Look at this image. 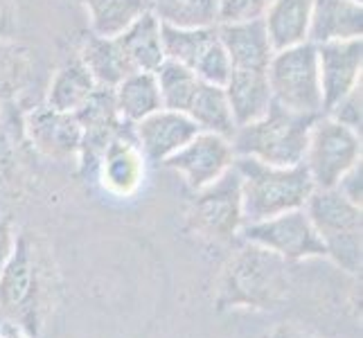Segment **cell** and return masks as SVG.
<instances>
[{
	"label": "cell",
	"instance_id": "1",
	"mask_svg": "<svg viewBox=\"0 0 363 338\" xmlns=\"http://www.w3.org/2000/svg\"><path fill=\"white\" fill-rule=\"evenodd\" d=\"M52 300V259L32 230L16 235L14 250L0 271V316L25 336L39 338Z\"/></svg>",
	"mask_w": 363,
	"mask_h": 338
},
{
	"label": "cell",
	"instance_id": "2",
	"mask_svg": "<svg viewBox=\"0 0 363 338\" xmlns=\"http://www.w3.org/2000/svg\"><path fill=\"white\" fill-rule=\"evenodd\" d=\"M289 291V261L257 244L244 242L223 264L215 284V307L273 309Z\"/></svg>",
	"mask_w": 363,
	"mask_h": 338
},
{
	"label": "cell",
	"instance_id": "3",
	"mask_svg": "<svg viewBox=\"0 0 363 338\" xmlns=\"http://www.w3.org/2000/svg\"><path fill=\"white\" fill-rule=\"evenodd\" d=\"M233 167L242 183L244 225L305 208L309 194L316 190L303 162L294 167H278L248 156H235Z\"/></svg>",
	"mask_w": 363,
	"mask_h": 338
},
{
	"label": "cell",
	"instance_id": "4",
	"mask_svg": "<svg viewBox=\"0 0 363 338\" xmlns=\"http://www.w3.org/2000/svg\"><path fill=\"white\" fill-rule=\"evenodd\" d=\"M316 118L271 106L264 118L237 127L230 137L235 156H248L267 165L294 167L305 160L309 129Z\"/></svg>",
	"mask_w": 363,
	"mask_h": 338
},
{
	"label": "cell",
	"instance_id": "5",
	"mask_svg": "<svg viewBox=\"0 0 363 338\" xmlns=\"http://www.w3.org/2000/svg\"><path fill=\"white\" fill-rule=\"evenodd\" d=\"M305 212L325 246V257L350 275H359L363 266V215L334 190H316L309 194Z\"/></svg>",
	"mask_w": 363,
	"mask_h": 338
},
{
	"label": "cell",
	"instance_id": "6",
	"mask_svg": "<svg viewBox=\"0 0 363 338\" xmlns=\"http://www.w3.org/2000/svg\"><path fill=\"white\" fill-rule=\"evenodd\" d=\"M267 79L273 104L298 116H323V93L318 77V57L314 43H300L294 47L275 50Z\"/></svg>",
	"mask_w": 363,
	"mask_h": 338
},
{
	"label": "cell",
	"instance_id": "7",
	"mask_svg": "<svg viewBox=\"0 0 363 338\" xmlns=\"http://www.w3.org/2000/svg\"><path fill=\"white\" fill-rule=\"evenodd\" d=\"M185 225L192 235L212 244H230L244 228L242 183L230 167L221 179L196 190L185 210Z\"/></svg>",
	"mask_w": 363,
	"mask_h": 338
},
{
	"label": "cell",
	"instance_id": "8",
	"mask_svg": "<svg viewBox=\"0 0 363 338\" xmlns=\"http://www.w3.org/2000/svg\"><path fill=\"white\" fill-rule=\"evenodd\" d=\"M361 133L343 127L323 113L309 129L303 165L307 167L314 187L332 190L350 167L361 162Z\"/></svg>",
	"mask_w": 363,
	"mask_h": 338
},
{
	"label": "cell",
	"instance_id": "9",
	"mask_svg": "<svg viewBox=\"0 0 363 338\" xmlns=\"http://www.w3.org/2000/svg\"><path fill=\"white\" fill-rule=\"evenodd\" d=\"M240 237L244 242L257 244L280 255L289 264L300 259L325 257V246L316 228L311 225L305 208L282 212V215L264 221L246 223Z\"/></svg>",
	"mask_w": 363,
	"mask_h": 338
},
{
	"label": "cell",
	"instance_id": "10",
	"mask_svg": "<svg viewBox=\"0 0 363 338\" xmlns=\"http://www.w3.org/2000/svg\"><path fill=\"white\" fill-rule=\"evenodd\" d=\"M162 47L165 59L192 70L201 81L223 86L230 77L233 66L223 50L217 28L181 30L162 25Z\"/></svg>",
	"mask_w": 363,
	"mask_h": 338
},
{
	"label": "cell",
	"instance_id": "11",
	"mask_svg": "<svg viewBox=\"0 0 363 338\" xmlns=\"http://www.w3.org/2000/svg\"><path fill=\"white\" fill-rule=\"evenodd\" d=\"M235 162V152L228 137L199 131L190 142L162 165L177 171L192 192L221 179Z\"/></svg>",
	"mask_w": 363,
	"mask_h": 338
},
{
	"label": "cell",
	"instance_id": "12",
	"mask_svg": "<svg viewBox=\"0 0 363 338\" xmlns=\"http://www.w3.org/2000/svg\"><path fill=\"white\" fill-rule=\"evenodd\" d=\"M147 158L135 142L133 127H127L111 140L95 165V179L102 190L116 198L133 196L145 181Z\"/></svg>",
	"mask_w": 363,
	"mask_h": 338
},
{
	"label": "cell",
	"instance_id": "13",
	"mask_svg": "<svg viewBox=\"0 0 363 338\" xmlns=\"http://www.w3.org/2000/svg\"><path fill=\"white\" fill-rule=\"evenodd\" d=\"M74 118L82 129V145L77 154L79 167L84 174H93L104 147L131 124H124L118 116L113 89H99V86L89 97V102L74 113Z\"/></svg>",
	"mask_w": 363,
	"mask_h": 338
},
{
	"label": "cell",
	"instance_id": "14",
	"mask_svg": "<svg viewBox=\"0 0 363 338\" xmlns=\"http://www.w3.org/2000/svg\"><path fill=\"white\" fill-rule=\"evenodd\" d=\"M23 131L39 154L52 160L77 158L82 145V129L74 113L50 108L48 104L34 106L23 120Z\"/></svg>",
	"mask_w": 363,
	"mask_h": 338
},
{
	"label": "cell",
	"instance_id": "15",
	"mask_svg": "<svg viewBox=\"0 0 363 338\" xmlns=\"http://www.w3.org/2000/svg\"><path fill=\"white\" fill-rule=\"evenodd\" d=\"M318 77L323 93V113L341 97L361 86L363 70V39H347L316 45Z\"/></svg>",
	"mask_w": 363,
	"mask_h": 338
},
{
	"label": "cell",
	"instance_id": "16",
	"mask_svg": "<svg viewBox=\"0 0 363 338\" xmlns=\"http://www.w3.org/2000/svg\"><path fill=\"white\" fill-rule=\"evenodd\" d=\"M199 133L196 124L181 111L160 108L133 124L135 142L149 162H165Z\"/></svg>",
	"mask_w": 363,
	"mask_h": 338
},
{
	"label": "cell",
	"instance_id": "17",
	"mask_svg": "<svg viewBox=\"0 0 363 338\" xmlns=\"http://www.w3.org/2000/svg\"><path fill=\"white\" fill-rule=\"evenodd\" d=\"M219 41L226 50L233 70H267L273 57V45L262 18L242 23H219Z\"/></svg>",
	"mask_w": 363,
	"mask_h": 338
},
{
	"label": "cell",
	"instance_id": "18",
	"mask_svg": "<svg viewBox=\"0 0 363 338\" xmlns=\"http://www.w3.org/2000/svg\"><path fill=\"white\" fill-rule=\"evenodd\" d=\"M363 5L359 0H314L309 25V43L323 45L334 41L361 39Z\"/></svg>",
	"mask_w": 363,
	"mask_h": 338
},
{
	"label": "cell",
	"instance_id": "19",
	"mask_svg": "<svg viewBox=\"0 0 363 338\" xmlns=\"http://www.w3.org/2000/svg\"><path fill=\"white\" fill-rule=\"evenodd\" d=\"M223 93L237 127L264 118L273 106L267 70H233L223 84Z\"/></svg>",
	"mask_w": 363,
	"mask_h": 338
},
{
	"label": "cell",
	"instance_id": "20",
	"mask_svg": "<svg viewBox=\"0 0 363 338\" xmlns=\"http://www.w3.org/2000/svg\"><path fill=\"white\" fill-rule=\"evenodd\" d=\"M311 9H314V0H271L262 23L273 50L309 41Z\"/></svg>",
	"mask_w": 363,
	"mask_h": 338
},
{
	"label": "cell",
	"instance_id": "21",
	"mask_svg": "<svg viewBox=\"0 0 363 338\" xmlns=\"http://www.w3.org/2000/svg\"><path fill=\"white\" fill-rule=\"evenodd\" d=\"M77 57L99 89H116L129 72H133L120 43L116 39H108V36H97L93 32L84 36Z\"/></svg>",
	"mask_w": 363,
	"mask_h": 338
},
{
	"label": "cell",
	"instance_id": "22",
	"mask_svg": "<svg viewBox=\"0 0 363 338\" xmlns=\"http://www.w3.org/2000/svg\"><path fill=\"white\" fill-rule=\"evenodd\" d=\"M95 89L97 84L93 81L91 72L86 70L77 55H72L61 61L59 68L52 72V79H50L45 93V104L64 113H77L89 102Z\"/></svg>",
	"mask_w": 363,
	"mask_h": 338
},
{
	"label": "cell",
	"instance_id": "23",
	"mask_svg": "<svg viewBox=\"0 0 363 338\" xmlns=\"http://www.w3.org/2000/svg\"><path fill=\"white\" fill-rule=\"evenodd\" d=\"M124 57L133 70L154 72L165 61V47H162V25L160 21L147 11L145 16L129 25L120 36H116Z\"/></svg>",
	"mask_w": 363,
	"mask_h": 338
},
{
	"label": "cell",
	"instance_id": "24",
	"mask_svg": "<svg viewBox=\"0 0 363 338\" xmlns=\"http://www.w3.org/2000/svg\"><path fill=\"white\" fill-rule=\"evenodd\" d=\"M113 99L118 116L124 124H131V127L162 108L156 74L145 70L129 72L113 89Z\"/></svg>",
	"mask_w": 363,
	"mask_h": 338
},
{
	"label": "cell",
	"instance_id": "25",
	"mask_svg": "<svg viewBox=\"0 0 363 338\" xmlns=\"http://www.w3.org/2000/svg\"><path fill=\"white\" fill-rule=\"evenodd\" d=\"M185 116L196 124L199 131L217 133V135L228 137V140L237 131V124L233 120L223 86H217V84H206V81L199 84Z\"/></svg>",
	"mask_w": 363,
	"mask_h": 338
},
{
	"label": "cell",
	"instance_id": "26",
	"mask_svg": "<svg viewBox=\"0 0 363 338\" xmlns=\"http://www.w3.org/2000/svg\"><path fill=\"white\" fill-rule=\"evenodd\" d=\"M89 28L97 36L116 39L149 11V0H82Z\"/></svg>",
	"mask_w": 363,
	"mask_h": 338
},
{
	"label": "cell",
	"instance_id": "27",
	"mask_svg": "<svg viewBox=\"0 0 363 338\" xmlns=\"http://www.w3.org/2000/svg\"><path fill=\"white\" fill-rule=\"evenodd\" d=\"M149 11L165 28L201 30L219 25V0H149Z\"/></svg>",
	"mask_w": 363,
	"mask_h": 338
},
{
	"label": "cell",
	"instance_id": "28",
	"mask_svg": "<svg viewBox=\"0 0 363 338\" xmlns=\"http://www.w3.org/2000/svg\"><path fill=\"white\" fill-rule=\"evenodd\" d=\"M154 74H156L158 91H160L162 108L185 113L199 89V84H201V79H199L192 70H187L185 66L177 64V61H169V59L162 61V64L154 70Z\"/></svg>",
	"mask_w": 363,
	"mask_h": 338
},
{
	"label": "cell",
	"instance_id": "29",
	"mask_svg": "<svg viewBox=\"0 0 363 338\" xmlns=\"http://www.w3.org/2000/svg\"><path fill=\"white\" fill-rule=\"evenodd\" d=\"M34 74V61L28 47L14 41H0V104L11 102L28 89Z\"/></svg>",
	"mask_w": 363,
	"mask_h": 338
},
{
	"label": "cell",
	"instance_id": "30",
	"mask_svg": "<svg viewBox=\"0 0 363 338\" xmlns=\"http://www.w3.org/2000/svg\"><path fill=\"white\" fill-rule=\"evenodd\" d=\"M271 0H219V23L257 21L264 16Z\"/></svg>",
	"mask_w": 363,
	"mask_h": 338
},
{
	"label": "cell",
	"instance_id": "31",
	"mask_svg": "<svg viewBox=\"0 0 363 338\" xmlns=\"http://www.w3.org/2000/svg\"><path fill=\"white\" fill-rule=\"evenodd\" d=\"M325 116H330L332 120H336L343 127L352 129L357 133H361V86L350 91L345 97H341L334 106H330L325 111Z\"/></svg>",
	"mask_w": 363,
	"mask_h": 338
},
{
	"label": "cell",
	"instance_id": "32",
	"mask_svg": "<svg viewBox=\"0 0 363 338\" xmlns=\"http://www.w3.org/2000/svg\"><path fill=\"white\" fill-rule=\"evenodd\" d=\"M334 190L339 192L343 198H347L350 203H354L359 208L363 205V165L361 162H357L354 167H350L343 174Z\"/></svg>",
	"mask_w": 363,
	"mask_h": 338
},
{
	"label": "cell",
	"instance_id": "33",
	"mask_svg": "<svg viewBox=\"0 0 363 338\" xmlns=\"http://www.w3.org/2000/svg\"><path fill=\"white\" fill-rule=\"evenodd\" d=\"M18 32V7L14 0H0V41H14Z\"/></svg>",
	"mask_w": 363,
	"mask_h": 338
},
{
	"label": "cell",
	"instance_id": "34",
	"mask_svg": "<svg viewBox=\"0 0 363 338\" xmlns=\"http://www.w3.org/2000/svg\"><path fill=\"white\" fill-rule=\"evenodd\" d=\"M14 242H16V232L11 228V223L7 219H0V271H3L11 250H14Z\"/></svg>",
	"mask_w": 363,
	"mask_h": 338
},
{
	"label": "cell",
	"instance_id": "35",
	"mask_svg": "<svg viewBox=\"0 0 363 338\" xmlns=\"http://www.w3.org/2000/svg\"><path fill=\"white\" fill-rule=\"evenodd\" d=\"M264 338H320L307 327H300L296 322H280L278 327H273Z\"/></svg>",
	"mask_w": 363,
	"mask_h": 338
},
{
	"label": "cell",
	"instance_id": "36",
	"mask_svg": "<svg viewBox=\"0 0 363 338\" xmlns=\"http://www.w3.org/2000/svg\"><path fill=\"white\" fill-rule=\"evenodd\" d=\"M0 338H30V336H25L18 327H14V325L3 322L0 325Z\"/></svg>",
	"mask_w": 363,
	"mask_h": 338
},
{
	"label": "cell",
	"instance_id": "37",
	"mask_svg": "<svg viewBox=\"0 0 363 338\" xmlns=\"http://www.w3.org/2000/svg\"><path fill=\"white\" fill-rule=\"evenodd\" d=\"M0 113H3V104H0Z\"/></svg>",
	"mask_w": 363,
	"mask_h": 338
},
{
	"label": "cell",
	"instance_id": "38",
	"mask_svg": "<svg viewBox=\"0 0 363 338\" xmlns=\"http://www.w3.org/2000/svg\"><path fill=\"white\" fill-rule=\"evenodd\" d=\"M359 3H361V0H359Z\"/></svg>",
	"mask_w": 363,
	"mask_h": 338
}]
</instances>
